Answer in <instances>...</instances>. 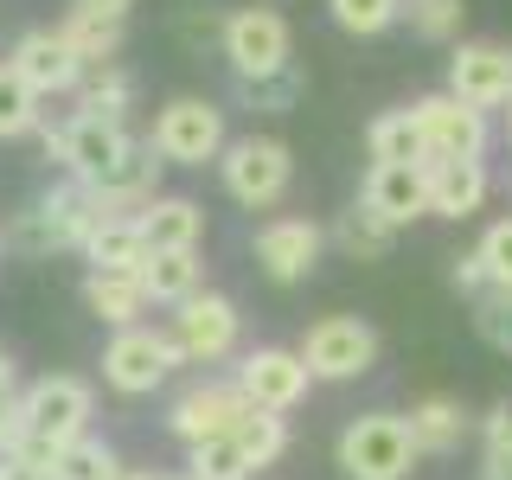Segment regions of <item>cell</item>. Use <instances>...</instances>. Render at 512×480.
Segmentation results:
<instances>
[{
  "label": "cell",
  "instance_id": "obj_1",
  "mask_svg": "<svg viewBox=\"0 0 512 480\" xmlns=\"http://www.w3.org/2000/svg\"><path fill=\"white\" fill-rule=\"evenodd\" d=\"M218 180L244 212H269V205H282L288 180H295V154L276 135H237L218 154Z\"/></svg>",
  "mask_w": 512,
  "mask_h": 480
},
{
  "label": "cell",
  "instance_id": "obj_2",
  "mask_svg": "<svg viewBox=\"0 0 512 480\" xmlns=\"http://www.w3.org/2000/svg\"><path fill=\"white\" fill-rule=\"evenodd\" d=\"M39 135H45V148L64 160V173H71L77 186H90V192L135 154V135H128L122 122H103V116H71L58 128H39Z\"/></svg>",
  "mask_w": 512,
  "mask_h": 480
},
{
  "label": "cell",
  "instance_id": "obj_3",
  "mask_svg": "<svg viewBox=\"0 0 512 480\" xmlns=\"http://www.w3.org/2000/svg\"><path fill=\"white\" fill-rule=\"evenodd\" d=\"M340 468L352 480H404L416 468V442H410V423L391 410H372V416H352L340 429Z\"/></svg>",
  "mask_w": 512,
  "mask_h": 480
},
{
  "label": "cell",
  "instance_id": "obj_4",
  "mask_svg": "<svg viewBox=\"0 0 512 480\" xmlns=\"http://www.w3.org/2000/svg\"><path fill=\"white\" fill-rule=\"evenodd\" d=\"M224 58H231L237 84H269L295 64V39L276 7H237L224 20Z\"/></svg>",
  "mask_w": 512,
  "mask_h": 480
},
{
  "label": "cell",
  "instance_id": "obj_5",
  "mask_svg": "<svg viewBox=\"0 0 512 480\" xmlns=\"http://www.w3.org/2000/svg\"><path fill=\"white\" fill-rule=\"evenodd\" d=\"M301 365L308 378H327V384H346V378H365L378 365V327L359 314H327L301 333Z\"/></svg>",
  "mask_w": 512,
  "mask_h": 480
},
{
  "label": "cell",
  "instance_id": "obj_6",
  "mask_svg": "<svg viewBox=\"0 0 512 480\" xmlns=\"http://www.w3.org/2000/svg\"><path fill=\"white\" fill-rule=\"evenodd\" d=\"M224 109L212 103V96H173L167 109L154 116V135L148 148L160 160H173V167H205V160L224 154Z\"/></svg>",
  "mask_w": 512,
  "mask_h": 480
},
{
  "label": "cell",
  "instance_id": "obj_7",
  "mask_svg": "<svg viewBox=\"0 0 512 480\" xmlns=\"http://www.w3.org/2000/svg\"><path fill=\"white\" fill-rule=\"evenodd\" d=\"M90 410H96L90 384L71 378V372H52V378H39V384L20 391V423H26V436L45 442V448H64V442L90 436Z\"/></svg>",
  "mask_w": 512,
  "mask_h": 480
},
{
  "label": "cell",
  "instance_id": "obj_8",
  "mask_svg": "<svg viewBox=\"0 0 512 480\" xmlns=\"http://www.w3.org/2000/svg\"><path fill=\"white\" fill-rule=\"evenodd\" d=\"M96 231V205H90V186L64 180L52 186L32 212L13 224V244L32 250V256H52V250H84V237Z\"/></svg>",
  "mask_w": 512,
  "mask_h": 480
},
{
  "label": "cell",
  "instance_id": "obj_9",
  "mask_svg": "<svg viewBox=\"0 0 512 480\" xmlns=\"http://www.w3.org/2000/svg\"><path fill=\"white\" fill-rule=\"evenodd\" d=\"M173 365H186V359H180V346H173V333H160V327H122L116 340L103 346V384L122 391V397L154 391Z\"/></svg>",
  "mask_w": 512,
  "mask_h": 480
},
{
  "label": "cell",
  "instance_id": "obj_10",
  "mask_svg": "<svg viewBox=\"0 0 512 480\" xmlns=\"http://www.w3.org/2000/svg\"><path fill=\"white\" fill-rule=\"evenodd\" d=\"M448 96L468 109H512V45L506 39H461L448 58Z\"/></svg>",
  "mask_w": 512,
  "mask_h": 480
},
{
  "label": "cell",
  "instance_id": "obj_11",
  "mask_svg": "<svg viewBox=\"0 0 512 480\" xmlns=\"http://www.w3.org/2000/svg\"><path fill=\"white\" fill-rule=\"evenodd\" d=\"M410 116H416V135H423L429 160H480V154H487V116L468 109V103H455L448 90L416 96Z\"/></svg>",
  "mask_w": 512,
  "mask_h": 480
},
{
  "label": "cell",
  "instance_id": "obj_12",
  "mask_svg": "<svg viewBox=\"0 0 512 480\" xmlns=\"http://www.w3.org/2000/svg\"><path fill=\"white\" fill-rule=\"evenodd\" d=\"M237 391H244V404L250 410H269V416H288L308 397V365H301V352H288V346H256L244 352V365H237Z\"/></svg>",
  "mask_w": 512,
  "mask_h": 480
},
{
  "label": "cell",
  "instance_id": "obj_13",
  "mask_svg": "<svg viewBox=\"0 0 512 480\" xmlns=\"http://www.w3.org/2000/svg\"><path fill=\"white\" fill-rule=\"evenodd\" d=\"M173 346H180L186 365L224 359V352L237 346V301L212 295V288H199L192 301H180V308H173Z\"/></svg>",
  "mask_w": 512,
  "mask_h": 480
},
{
  "label": "cell",
  "instance_id": "obj_14",
  "mask_svg": "<svg viewBox=\"0 0 512 480\" xmlns=\"http://www.w3.org/2000/svg\"><path fill=\"white\" fill-rule=\"evenodd\" d=\"M250 416V404H244V391L237 384H192V391H180L173 397V410H167V429L180 436L186 448H199V442H218V436H231L237 423Z\"/></svg>",
  "mask_w": 512,
  "mask_h": 480
},
{
  "label": "cell",
  "instance_id": "obj_15",
  "mask_svg": "<svg viewBox=\"0 0 512 480\" xmlns=\"http://www.w3.org/2000/svg\"><path fill=\"white\" fill-rule=\"evenodd\" d=\"M7 64H13V71H20L39 96H71L77 77H84V58L64 45L58 26H32V32H20V39H13V52H7Z\"/></svg>",
  "mask_w": 512,
  "mask_h": 480
},
{
  "label": "cell",
  "instance_id": "obj_16",
  "mask_svg": "<svg viewBox=\"0 0 512 480\" xmlns=\"http://www.w3.org/2000/svg\"><path fill=\"white\" fill-rule=\"evenodd\" d=\"M320 244H327V231L314 218H269L256 231V263L269 282H301L320 263Z\"/></svg>",
  "mask_w": 512,
  "mask_h": 480
},
{
  "label": "cell",
  "instance_id": "obj_17",
  "mask_svg": "<svg viewBox=\"0 0 512 480\" xmlns=\"http://www.w3.org/2000/svg\"><path fill=\"white\" fill-rule=\"evenodd\" d=\"M372 212L391 224V231H404L410 218L429 212V167H372L365 173V192H359Z\"/></svg>",
  "mask_w": 512,
  "mask_h": 480
},
{
  "label": "cell",
  "instance_id": "obj_18",
  "mask_svg": "<svg viewBox=\"0 0 512 480\" xmlns=\"http://www.w3.org/2000/svg\"><path fill=\"white\" fill-rule=\"evenodd\" d=\"M487 160H429V212L436 218H474L487 205Z\"/></svg>",
  "mask_w": 512,
  "mask_h": 480
},
{
  "label": "cell",
  "instance_id": "obj_19",
  "mask_svg": "<svg viewBox=\"0 0 512 480\" xmlns=\"http://www.w3.org/2000/svg\"><path fill=\"white\" fill-rule=\"evenodd\" d=\"M135 224H141V237H148V256H154V250H199V237H205V205H199V199H180V192H160V199H154Z\"/></svg>",
  "mask_w": 512,
  "mask_h": 480
},
{
  "label": "cell",
  "instance_id": "obj_20",
  "mask_svg": "<svg viewBox=\"0 0 512 480\" xmlns=\"http://www.w3.org/2000/svg\"><path fill=\"white\" fill-rule=\"evenodd\" d=\"M90 276H141L148 263V237H141L135 218H96V231L84 237Z\"/></svg>",
  "mask_w": 512,
  "mask_h": 480
},
{
  "label": "cell",
  "instance_id": "obj_21",
  "mask_svg": "<svg viewBox=\"0 0 512 480\" xmlns=\"http://www.w3.org/2000/svg\"><path fill=\"white\" fill-rule=\"evenodd\" d=\"M410 442H416V461L423 455H455L461 442L474 436V423H468V410L455 404V397H423V404H416L410 416Z\"/></svg>",
  "mask_w": 512,
  "mask_h": 480
},
{
  "label": "cell",
  "instance_id": "obj_22",
  "mask_svg": "<svg viewBox=\"0 0 512 480\" xmlns=\"http://www.w3.org/2000/svg\"><path fill=\"white\" fill-rule=\"evenodd\" d=\"M77 109L71 116H103V122H122L128 103H135V77L122 71V58L109 64H84V77H77Z\"/></svg>",
  "mask_w": 512,
  "mask_h": 480
},
{
  "label": "cell",
  "instance_id": "obj_23",
  "mask_svg": "<svg viewBox=\"0 0 512 480\" xmlns=\"http://www.w3.org/2000/svg\"><path fill=\"white\" fill-rule=\"evenodd\" d=\"M199 282H205L199 250H154L148 263H141V295H148V301H167V308L192 301V295H199Z\"/></svg>",
  "mask_w": 512,
  "mask_h": 480
},
{
  "label": "cell",
  "instance_id": "obj_24",
  "mask_svg": "<svg viewBox=\"0 0 512 480\" xmlns=\"http://www.w3.org/2000/svg\"><path fill=\"white\" fill-rule=\"evenodd\" d=\"M365 148H372V167H429L423 154V135H416V116L410 109H384L365 128Z\"/></svg>",
  "mask_w": 512,
  "mask_h": 480
},
{
  "label": "cell",
  "instance_id": "obj_25",
  "mask_svg": "<svg viewBox=\"0 0 512 480\" xmlns=\"http://www.w3.org/2000/svg\"><path fill=\"white\" fill-rule=\"evenodd\" d=\"M84 308L109 327H141L148 314V295H141V276H84Z\"/></svg>",
  "mask_w": 512,
  "mask_h": 480
},
{
  "label": "cell",
  "instance_id": "obj_26",
  "mask_svg": "<svg viewBox=\"0 0 512 480\" xmlns=\"http://www.w3.org/2000/svg\"><path fill=\"white\" fill-rule=\"evenodd\" d=\"M58 32H64V45H71L84 64H109L122 52V39H128V20H103V13H84V7H71L58 20Z\"/></svg>",
  "mask_w": 512,
  "mask_h": 480
},
{
  "label": "cell",
  "instance_id": "obj_27",
  "mask_svg": "<svg viewBox=\"0 0 512 480\" xmlns=\"http://www.w3.org/2000/svg\"><path fill=\"white\" fill-rule=\"evenodd\" d=\"M45 96L26 84L20 71H13L7 58H0V141H20V135H39L45 128Z\"/></svg>",
  "mask_w": 512,
  "mask_h": 480
},
{
  "label": "cell",
  "instance_id": "obj_28",
  "mask_svg": "<svg viewBox=\"0 0 512 480\" xmlns=\"http://www.w3.org/2000/svg\"><path fill=\"white\" fill-rule=\"evenodd\" d=\"M333 244H340L346 256H359V263H378V256H391V244H397V231L384 224L372 205H352V212H340V224H333Z\"/></svg>",
  "mask_w": 512,
  "mask_h": 480
},
{
  "label": "cell",
  "instance_id": "obj_29",
  "mask_svg": "<svg viewBox=\"0 0 512 480\" xmlns=\"http://www.w3.org/2000/svg\"><path fill=\"white\" fill-rule=\"evenodd\" d=\"M52 480H128V468H122V455H116L109 442L77 436V442H64V448H58Z\"/></svg>",
  "mask_w": 512,
  "mask_h": 480
},
{
  "label": "cell",
  "instance_id": "obj_30",
  "mask_svg": "<svg viewBox=\"0 0 512 480\" xmlns=\"http://www.w3.org/2000/svg\"><path fill=\"white\" fill-rule=\"evenodd\" d=\"M327 13L352 39H378V32H391L404 20V0H327Z\"/></svg>",
  "mask_w": 512,
  "mask_h": 480
},
{
  "label": "cell",
  "instance_id": "obj_31",
  "mask_svg": "<svg viewBox=\"0 0 512 480\" xmlns=\"http://www.w3.org/2000/svg\"><path fill=\"white\" fill-rule=\"evenodd\" d=\"M231 442L244 448L250 468H269V461H276L282 448H288V423H282V416H269V410H250L244 423L231 429Z\"/></svg>",
  "mask_w": 512,
  "mask_h": 480
},
{
  "label": "cell",
  "instance_id": "obj_32",
  "mask_svg": "<svg viewBox=\"0 0 512 480\" xmlns=\"http://www.w3.org/2000/svg\"><path fill=\"white\" fill-rule=\"evenodd\" d=\"M250 474H256V468L244 461V448H237L231 436L186 448V480H250Z\"/></svg>",
  "mask_w": 512,
  "mask_h": 480
},
{
  "label": "cell",
  "instance_id": "obj_33",
  "mask_svg": "<svg viewBox=\"0 0 512 480\" xmlns=\"http://www.w3.org/2000/svg\"><path fill=\"white\" fill-rule=\"evenodd\" d=\"M404 20H410L416 39L448 45V39H461V20H468V7H461V0H404Z\"/></svg>",
  "mask_w": 512,
  "mask_h": 480
},
{
  "label": "cell",
  "instance_id": "obj_34",
  "mask_svg": "<svg viewBox=\"0 0 512 480\" xmlns=\"http://www.w3.org/2000/svg\"><path fill=\"white\" fill-rule=\"evenodd\" d=\"M474 327L493 352H512V288H487L474 295Z\"/></svg>",
  "mask_w": 512,
  "mask_h": 480
},
{
  "label": "cell",
  "instance_id": "obj_35",
  "mask_svg": "<svg viewBox=\"0 0 512 480\" xmlns=\"http://www.w3.org/2000/svg\"><path fill=\"white\" fill-rule=\"evenodd\" d=\"M474 256L487 263V282H493V288H512V218L487 224V237L474 244Z\"/></svg>",
  "mask_w": 512,
  "mask_h": 480
},
{
  "label": "cell",
  "instance_id": "obj_36",
  "mask_svg": "<svg viewBox=\"0 0 512 480\" xmlns=\"http://www.w3.org/2000/svg\"><path fill=\"white\" fill-rule=\"evenodd\" d=\"M301 90H308V77H301L295 64H288L282 77H269V84H244V96H256V109H288Z\"/></svg>",
  "mask_w": 512,
  "mask_h": 480
},
{
  "label": "cell",
  "instance_id": "obj_37",
  "mask_svg": "<svg viewBox=\"0 0 512 480\" xmlns=\"http://www.w3.org/2000/svg\"><path fill=\"white\" fill-rule=\"evenodd\" d=\"M480 442H487V455H512V404H493L480 416Z\"/></svg>",
  "mask_w": 512,
  "mask_h": 480
},
{
  "label": "cell",
  "instance_id": "obj_38",
  "mask_svg": "<svg viewBox=\"0 0 512 480\" xmlns=\"http://www.w3.org/2000/svg\"><path fill=\"white\" fill-rule=\"evenodd\" d=\"M224 20H231V13H218V7H205V0H192V7H186V39H218L224 45Z\"/></svg>",
  "mask_w": 512,
  "mask_h": 480
},
{
  "label": "cell",
  "instance_id": "obj_39",
  "mask_svg": "<svg viewBox=\"0 0 512 480\" xmlns=\"http://www.w3.org/2000/svg\"><path fill=\"white\" fill-rule=\"evenodd\" d=\"M455 288H461V295H487V263H480V256L468 250V256H455Z\"/></svg>",
  "mask_w": 512,
  "mask_h": 480
},
{
  "label": "cell",
  "instance_id": "obj_40",
  "mask_svg": "<svg viewBox=\"0 0 512 480\" xmlns=\"http://www.w3.org/2000/svg\"><path fill=\"white\" fill-rule=\"evenodd\" d=\"M13 410H20V378H13V359L0 352V423H7Z\"/></svg>",
  "mask_w": 512,
  "mask_h": 480
},
{
  "label": "cell",
  "instance_id": "obj_41",
  "mask_svg": "<svg viewBox=\"0 0 512 480\" xmlns=\"http://www.w3.org/2000/svg\"><path fill=\"white\" fill-rule=\"evenodd\" d=\"M71 7H84V13H103V20H128V7H135V0H71Z\"/></svg>",
  "mask_w": 512,
  "mask_h": 480
},
{
  "label": "cell",
  "instance_id": "obj_42",
  "mask_svg": "<svg viewBox=\"0 0 512 480\" xmlns=\"http://www.w3.org/2000/svg\"><path fill=\"white\" fill-rule=\"evenodd\" d=\"M0 480H52V474L32 468V461H0Z\"/></svg>",
  "mask_w": 512,
  "mask_h": 480
},
{
  "label": "cell",
  "instance_id": "obj_43",
  "mask_svg": "<svg viewBox=\"0 0 512 480\" xmlns=\"http://www.w3.org/2000/svg\"><path fill=\"white\" fill-rule=\"evenodd\" d=\"M480 480H512V455H480Z\"/></svg>",
  "mask_w": 512,
  "mask_h": 480
},
{
  "label": "cell",
  "instance_id": "obj_44",
  "mask_svg": "<svg viewBox=\"0 0 512 480\" xmlns=\"http://www.w3.org/2000/svg\"><path fill=\"white\" fill-rule=\"evenodd\" d=\"M128 480H186V474H128Z\"/></svg>",
  "mask_w": 512,
  "mask_h": 480
},
{
  "label": "cell",
  "instance_id": "obj_45",
  "mask_svg": "<svg viewBox=\"0 0 512 480\" xmlns=\"http://www.w3.org/2000/svg\"><path fill=\"white\" fill-rule=\"evenodd\" d=\"M506 141H512V109H506Z\"/></svg>",
  "mask_w": 512,
  "mask_h": 480
}]
</instances>
